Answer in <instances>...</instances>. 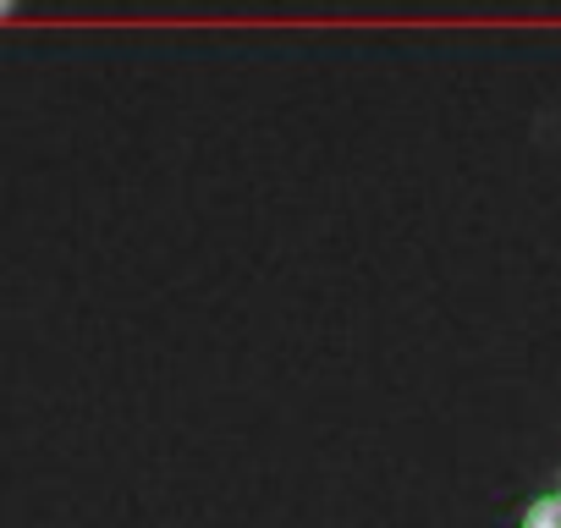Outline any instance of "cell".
I'll return each mask as SVG.
<instances>
[{
  "mask_svg": "<svg viewBox=\"0 0 561 528\" xmlns=\"http://www.w3.org/2000/svg\"><path fill=\"white\" fill-rule=\"evenodd\" d=\"M512 528H561V468L523 495V506L512 512Z\"/></svg>",
  "mask_w": 561,
  "mask_h": 528,
  "instance_id": "1",
  "label": "cell"
},
{
  "mask_svg": "<svg viewBox=\"0 0 561 528\" xmlns=\"http://www.w3.org/2000/svg\"><path fill=\"white\" fill-rule=\"evenodd\" d=\"M7 18H18V7H12V0H0V23H7Z\"/></svg>",
  "mask_w": 561,
  "mask_h": 528,
  "instance_id": "2",
  "label": "cell"
}]
</instances>
